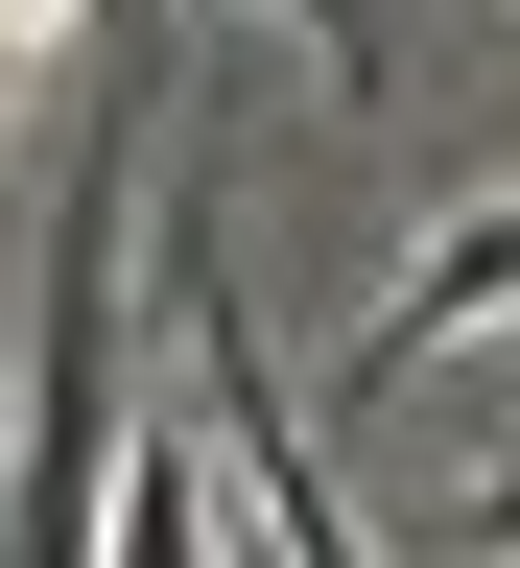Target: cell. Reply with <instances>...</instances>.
Here are the masks:
<instances>
[{
	"label": "cell",
	"mask_w": 520,
	"mask_h": 568,
	"mask_svg": "<svg viewBox=\"0 0 520 568\" xmlns=\"http://www.w3.org/2000/svg\"><path fill=\"white\" fill-rule=\"evenodd\" d=\"M119 261H142V95H95L71 142V213H48V284H24V450H0V568H95V497H119Z\"/></svg>",
	"instance_id": "1"
},
{
	"label": "cell",
	"mask_w": 520,
	"mask_h": 568,
	"mask_svg": "<svg viewBox=\"0 0 520 568\" xmlns=\"http://www.w3.org/2000/svg\"><path fill=\"white\" fill-rule=\"evenodd\" d=\"M497 308H520V190H497V213H450V237H426L379 308H355V379L402 403V355H450V332H497Z\"/></svg>",
	"instance_id": "2"
},
{
	"label": "cell",
	"mask_w": 520,
	"mask_h": 568,
	"mask_svg": "<svg viewBox=\"0 0 520 568\" xmlns=\"http://www.w3.org/2000/svg\"><path fill=\"white\" fill-rule=\"evenodd\" d=\"M71 48H119V0H0V71H71Z\"/></svg>",
	"instance_id": "3"
},
{
	"label": "cell",
	"mask_w": 520,
	"mask_h": 568,
	"mask_svg": "<svg viewBox=\"0 0 520 568\" xmlns=\"http://www.w3.org/2000/svg\"><path fill=\"white\" fill-rule=\"evenodd\" d=\"M261 24H308V71H332V95H379V24H355V0H261Z\"/></svg>",
	"instance_id": "4"
},
{
	"label": "cell",
	"mask_w": 520,
	"mask_h": 568,
	"mask_svg": "<svg viewBox=\"0 0 520 568\" xmlns=\"http://www.w3.org/2000/svg\"><path fill=\"white\" fill-rule=\"evenodd\" d=\"M473 545H497V568H520V450H497V474H473Z\"/></svg>",
	"instance_id": "5"
},
{
	"label": "cell",
	"mask_w": 520,
	"mask_h": 568,
	"mask_svg": "<svg viewBox=\"0 0 520 568\" xmlns=\"http://www.w3.org/2000/svg\"><path fill=\"white\" fill-rule=\"evenodd\" d=\"M0 142H24V71H0Z\"/></svg>",
	"instance_id": "6"
}]
</instances>
